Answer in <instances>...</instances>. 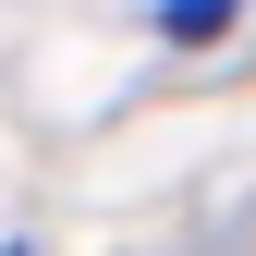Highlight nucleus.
Here are the masks:
<instances>
[{
	"label": "nucleus",
	"mask_w": 256,
	"mask_h": 256,
	"mask_svg": "<svg viewBox=\"0 0 256 256\" xmlns=\"http://www.w3.org/2000/svg\"><path fill=\"white\" fill-rule=\"evenodd\" d=\"M220 12H232V0H171V12H158V24H171V37H208Z\"/></svg>",
	"instance_id": "f257e3e1"
}]
</instances>
